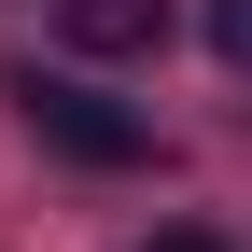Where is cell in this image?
<instances>
[{
	"label": "cell",
	"mask_w": 252,
	"mask_h": 252,
	"mask_svg": "<svg viewBox=\"0 0 252 252\" xmlns=\"http://www.w3.org/2000/svg\"><path fill=\"white\" fill-rule=\"evenodd\" d=\"M0 98L28 112V140H42V154H70V168H140V154H154V126H140V112H112L98 84H56V70H14Z\"/></svg>",
	"instance_id": "6da1fadb"
},
{
	"label": "cell",
	"mask_w": 252,
	"mask_h": 252,
	"mask_svg": "<svg viewBox=\"0 0 252 252\" xmlns=\"http://www.w3.org/2000/svg\"><path fill=\"white\" fill-rule=\"evenodd\" d=\"M154 252H224V238H154Z\"/></svg>",
	"instance_id": "277c9868"
},
{
	"label": "cell",
	"mask_w": 252,
	"mask_h": 252,
	"mask_svg": "<svg viewBox=\"0 0 252 252\" xmlns=\"http://www.w3.org/2000/svg\"><path fill=\"white\" fill-rule=\"evenodd\" d=\"M56 28H70L84 56H154L168 42V0H56Z\"/></svg>",
	"instance_id": "7a4b0ae2"
},
{
	"label": "cell",
	"mask_w": 252,
	"mask_h": 252,
	"mask_svg": "<svg viewBox=\"0 0 252 252\" xmlns=\"http://www.w3.org/2000/svg\"><path fill=\"white\" fill-rule=\"evenodd\" d=\"M210 42H224V70H252V0H210Z\"/></svg>",
	"instance_id": "3957f363"
}]
</instances>
